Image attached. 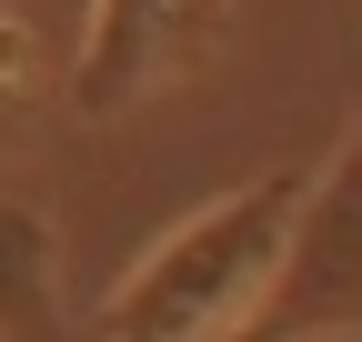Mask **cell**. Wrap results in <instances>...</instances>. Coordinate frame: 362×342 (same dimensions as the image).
<instances>
[{"label":"cell","instance_id":"cell-1","mask_svg":"<svg viewBox=\"0 0 362 342\" xmlns=\"http://www.w3.org/2000/svg\"><path fill=\"white\" fill-rule=\"evenodd\" d=\"M302 191H312V171L272 161L252 182H232L221 201H202L192 222H171L121 272V292L101 302V332L90 342H242V322L262 312L272 272H282Z\"/></svg>","mask_w":362,"mask_h":342},{"label":"cell","instance_id":"cell-2","mask_svg":"<svg viewBox=\"0 0 362 342\" xmlns=\"http://www.w3.org/2000/svg\"><path fill=\"white\" fill-rule=\"evenodd\" d=\"M242 342H362V111L312 161L282 272H272L262 312L242 322Z\"/></svg>","mask_w":362,"mask_h":342},{"label":"cell","instance_id":"cell-3","mask_svg":"<svg viewBox=\"0 0 362 342\" xmlns=\"http://www.w3.org/2000/svg\"><path fill=\"white\" fill-rule=\"evenodd\" d=\"M211 30H221V0H90L81 61H71V111L81 121H131L181 71L211 61Z\"/></svg>","mask_w":362,"mask_h":342},{"label":"cell","instance_id":"cell-4","mask_svg":"<svg viewBox=\"0 0 362 342\" xmlns=\"http://www.w3.org/2000/svg\"><path fill=\"white\" fill-rule=\"evenodd\" d=\"M0 342H71L61 232L40 201H0Z\"/></svg>","mask_w":362,"mask_h":342},{"label":"cell","instance_id":"cell-5","mask_svg":"<svg viewBox=\"0 0 362 342\" xmlns=\"http://www.w3.org/2000/svg\"><path fill=\"white\" fill-rule=\"evenodd\" d=\"M30 91H40V30L0 11V111H21Z\"/></svg>","mask_w":362,"mask_h":342},{"label":"cell","instance_id":"cell-6","mask_svg":"<svg viewBox=\"0 0 362 342\" xmlns=\"http://www.w3.org/2000/svg\"><path fill=\"white\" fill-rule=\"evenodd\" d=\"M0 141H11V111H0Z\"/></svg>","mask_w":362,"mask_h":342}]
</instances>
